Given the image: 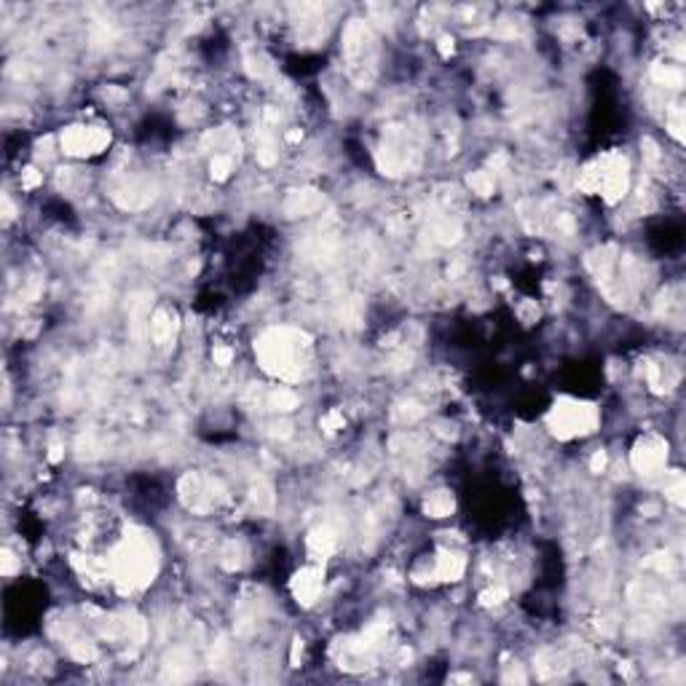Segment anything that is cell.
<instances>
[{
  "label": "cell",
  "instance_id": "obj_1",
  "mask_svg": "<svg viewBox=\"0 0 686 686\" xmlns=\"http://www.w3.org/2000/svg\"><path fill=\"white\" fill-rule=\"evenodd\" d=\"M598 424V413L593 405H582V402H569V405H555L553 416H550V427L555 435L577 437L593 432Z\"/></svg>",
  "mask_w": 686,
  "mask_h": 686
},
{
  "label": "cell",
  "instance_id": "obj_2",
  "mask_svg": "<svg viewBox=\"0 0 686 686\" xmlns=\"http://www.w3.org/2000/svg\"><path fill=\"white\" fill-rule=\"evenodd\" d=\"M108 132L100 126H70L62 132V153L70 156H92L108 145Z\"/></svg>",
  "mask_w": 686,
  "mask_h": 686
}]
</instances>
